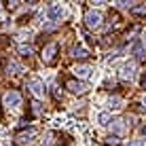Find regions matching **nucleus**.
<instances>
[{
    "mask_svg": "<svg viewBox=\"0 0 146 146\" xmlns=\"http://www.w3.org/2000/svg\"><path fill=\"white\" fill-rule=\"evenodd\" d=\"M91 72H93V70L89 68V66H78L76 70H74V74L80 76V78H89V76H91Z\"/></svg>",
    "mask_w": 146,
    "mask_h": 146,
    "instance_id": "9",
    "label": "nucleus"
},
{
    "mask_svg": "<svg viewBox=\"0 0 146 146\" xmlns=\"http://www.w3.org/2000/svg\"><path fill=\"white\" fill-rule=\"evenodd\" d=\"M72 53H74V57H78V59H85V57L89 55V53H87V49H83V47H74V51H72Z\"/></svg>",
    "mask_w": 146,
    "mask_h": 146,
    "instance_id": "10",
    "label": "nucleus"
},
{
    "mask_svg": "<svg viewBox=\"0 0 146 146\" xmlns=\"http://www.w3.org/2000/svg\"><path fill=\"white\" fill-rule=\"evenodd\" d=\"M131 13L133 15H146V7H144V4H142V7H133Z\"/></svg>",
    "mask_w": 146,
    "mask_h": 146,
    "instance_id": "16",
    "label": "nucleus"
},
{
    "mask_svg": "<svg viewBox=\"0 0 146 146\" xmlns=\"http://www.w3.org/2000/svg\"><path fill=\"white\" fill-rule=\"evenodd\" d=\"M28 87L32 89V93L36 95V98H44V93H47V89H44V83L40 78H32L28 83Z\"/></svg>",
    "mask_w": 146,
    "mask_h": 146,
    "instance_id": "3",
    "label": "nucleus"
},
{
    "mask_svg": "<svg viewBox=\"0 0 146 146\" xmlns=\"http://www.w3.org/2000/svg\"><path fill=\"white\" fill-rule=\"evenodd\" d=\"M19 53L28 57V55H32V47H30V44H21V47H19Z\"/></svg>",
    "mask_w": 146,
    "mask_h": 146,
    "instance_id": "14",
    "label": "nucleus"
},
{
    "mask_svg": "<svg viewBox=\"0 0 146 146\" xmlns=\"http://www.w3.org/2000/svg\"><path fill=\"white\" fill-rule=\"evenodd\" d=\"M47 17H49V19H53V21L62 19V17H64V7H62V4H57V2L49 4V9H47Z\"/></svg>",
    "mask_w": 146,
    "mask_h": 146,
    "instance_id": "4",
    "label": "nucleus"
},
{
    "mask_svg": "<svg viewBox=\"0 0 146 146\" xmlns=\"http://www.w3.org/2000/svg\"><path fill=\"white\" fill-rule=\"evenodd\" d=\"M142 44H144V47H146V34H144V38H142Z\"/></svg>",
    "mask_w": 146,
    "mask_h": 146,
    "instance_id": "19",
    "label": "nucleus"
},
{
    "mask_svg": "<svg viewBox=\"0 0 146 146\" xmlns=\"http://www.w3.org/2000/svg\"><path fill=\"white\" fill-rule=\"evenodd\" d=\"M4 104H7L9 108H19L21 106V95L17 91H7L4 93Z\"/></svg>",
    "mask_w": 146,
    "mask_h": 146,
    "instance_id": "2",
    "label": "nucleus"
},
{
    "mask_svg": "<svg viewBox=\"0 0 146 146\" xmlns=\"http://www.w3.org/2000/svg\"><path fill=\"white\" fill-rule=\"evenodd\" d=\"M133 55H135V57H138V59H144L146 57V55H144V49H142V44H133Z\"/></svg>",
    "mask_w": 146,
    "mask_h": 146,
    "instance_id": "11",
    "label": "nucleus"
},
{
    "mask_svg": "<svg viewBox=\"0 0 146 146\" xmlns=\"http://www.w3.org/2000/svg\"><path fill=\"white\" fill-rule=\"evenodd\" d=\"M66 87H68L72 93H78V95L87 91V85H83V83H76V80H68V83H66Z\"/></svg>",
    "mask_w": 146,
    "mask_h": 146,
    "instance_id": "8",
    "label": "nucleus"
},
{
    "mask_svg": "<svg viewBox=\"0 0 146 146\" xmlns=\"http://www.w3.org/2000/svg\"><path fill=\"white\" fill-rule=\"evenodd\" d=\"M133 146H146V144H133Z\"/></svg>",
    "mask_w": 146,
    "mask_h": 146,
    "instance_id": "21",
    "label": "nucleus"
},
{
    "mask_svg": "<svg viewBox=\"0 0 146 146\" xmlns=\"http://www.w3.org/2000/svg\"><path fill=\"white\" fill-rule=\"evenodd\" d=\"M110 108H121V98H110Z\"/></svg>",
    "mask_w": 146,
    "mask_h": 146,
    "instance_id": "17",
    "label": "nucleus"
},
{
    "mask_svg": "<svg viewBox=\"0 0 146 146\" xmlns=\"http://www.w3.org/2000/svg\"><path fill=\"white\" fill-rule=\"evenodd\" d=\"M142 133H144V135H146V127H144V129H142Z\"/></svg>",
    "mask_w": 146,
    "mask_h": 146,
    "instance_id": "20",
    "label": "nucleus"
},
{
    "mask_svg": "<svg viewBox=\"0 0 146 146\" xmlns=\"http://www.w3.org/2000/svg\"><path fill=\"white\" fill-rule=\"evenodd\" d=\"M135 76V66L133 64H125L123 68H121V78L123 80H131Z\"/></svg>",
    "mask_w": 146,
    "mask_h": 146,
    "instance_id": "7",
    "label": "nucleus"
},
{
    "mask_svg": "<svg viewBox=\"0 0 146 146\" xmlns=\"http://www.w3.org/2000/svg\"><path fill=\"white\" fill-rule=\"evenodd\" d=\"M106 144H108V146H119V138H117V135H108V138H106Z\"/></svg>",
    "mask_w": 146,
    "mask_h": 146,
    "instance_id": "15",
    "label": "nucleus"
},
{
    "mask_svg": "<svg viewBox=\"0 0 146 146\" xmlns=\"http://www.w3.org/2000/svg\"><path fill=\"white\" fill-rule=\"evenodd\" d=\"M34 138H36V129H30V131H21V133L17 135V142L21 144V146H30Z\"/></svg>",
    "mask_w": 146,
    "mask_h": 146,
    "instance_id": "6",
    "label": "nucleus"
},
{
    "mask_svg": "<svg viewBox=\"0 0 146 146\" xmlns=\"http://www.w3.org/2000/svg\"><path fill=\"white\" fill-rule=\"evenodd\" d=\"M85 23H87V28L98 30L100 26H102V13H98V11H89L87 15H85Z\"/></svg>",
    "mask_w": 146,
    "mask_h": 146,
    "instance_id": "1",
    "label": "nucleus"
},
{
    "mask_svg": "<svg viewBox=\"0 0 146 146\" xmlns=\"http://www.w3.org/2000/svg\"><path fill=\"white\" fill-rule=\"evenodd\" d=\"M112 129H114L117 133H123V131H125V125H123V121H121V119L112 121Z\"/></svg>",
    "mask_w": 146,
    "mask_h": 146,
    "instance_id": "12",
    "label": "nucleus"
},
{
    "mask_svg": "<svg viewBox=\"0 0 146 146\" xmlns=\"http://www.w3.org/2000/svg\"><path fill=\"white\" fill-rule=\"evenodd\" d=\"M55 55H57V44H55V42L47 44V47L42 49V62L44 64H51L53 59H55Z\"/></svg>",
    "mask_w": 146,
    "mask_h": 146,
    "instance_id": "5",
    "label": "nucleus"
},
{
    "mask_svg": "<svg viewBox=\"0 0 146 146\" xmlns=\"http://www.w3.org/2000/svg\"><path fill=\"white\" fill-rule=\"evenodd\" d=\"M98 121H100V125H108V123H110V114H108V112H100Z\"/></svg>",
    "mask_w": 146,
    "mask_h": 146,
    "instance_id": "13",
    "label": "nucleus"
},
{
    "mask_svg": "<svg viewBox=\"0 0 146 146\" xmlns=\"http://www.w3.org/2000/svg\"><path fill=\"white\" fill-rule=\"evenodd\" d=\"M11 70H13L15 74H17L19 70H21V66H19V64H15V62H13V64H9V72H11Z\"/></svg>",
    "mask_w": 146,
    "mask_h": 146,
    "instance_id": "18",
    "label": "nucleus"
}]
</instances>
